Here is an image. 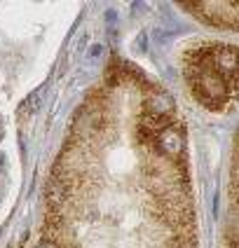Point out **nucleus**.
<instances>
[{
	"label": "nucleus",
	"mask_w": 239,
	"mask_h": 248,
	"mask_svg": "<svg viewBox=\"0 0 239 248\" xmlns=\"http://www.w3.org/2000/svg\"><path fill=\"white\" fill-rule=\"evenodd\" d=\"M183 10L223 31H239V2H185Z\"/></svg>",
	"instance_id": "3"
},
{
	"label": "nucleus",
	"mask_w": 239,
	"mask_h": 248,
	"mask_svg": "<svg viewBox=\"0 0 239 248\" xmlns=\"http://www.w3.org/2000/svg\"><path fill=\"white\" fill-rule=\"evenodd\" d=\"M33 248H197L188 131L134 63L108 66L75 112Z\"/></svg>",
	"instance_id": "1"
},
{
	"label": "nucleus",
	"mask_w": 239,
	"mask_h": 248,
	"mask_svg": "<svg viewBox=\"0 0 239 248\" xmlns=\"http://www.w3.org/2000/svg\"><path fill=\"white\" fill-rule=\"evenodd\" d=\"M183 78L190 94L207 110L225 112L239 98V47L202 42L183 54Z\"/></svg>",
	"instance_id": "2"
},
{
	"label": "nucleus",
	"mask_w": 239,
	"mask_h": 248,
	"mask_svg": "<svg viewBox=\"0 0 239 248\" xmlns=\"http://www.w3.org/2000/svg\"><path fill=\"white\" fill-rule=\"evenodd\" d=\"M239 248V131L232 150V169H230V206L225 220V246Z\"/></svg>",
	"instance_id": "4"
}]
</instances>
